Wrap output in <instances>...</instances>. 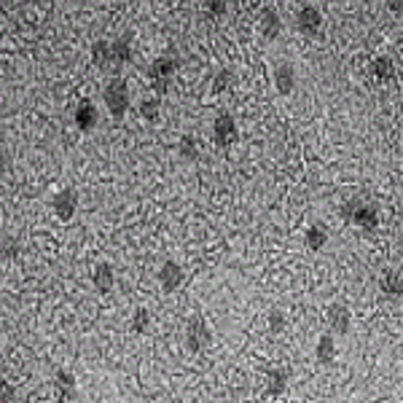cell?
<instances>
[{
  "label": "cell",
  "instance_id": "obj_11",
  "mask_svg": "<svg viewBox=\"0 0 403 403\" xmlns=\"http://www.w3.org/2000/svg\"><path fill=\"white\" fill-rule=\"evenodd\" d=\"M73 124H75L81 132H91V129L100 124V110H97V105L89 103V100L78 103L75 113H73Z\"/></svg>",
  "mask_w": 403,
  "mask_h": 403
},
{
  "label": "cell",
  "instance_id": "obj_29",
  "mask_svg": "<svg viewBox=\"0 0 403 403\" xmlns=\"http://www.w3.org/2000/svg\"><path fill=\"white\" fill-rule=\"evenodd\" d=\"M8 167H11V156H8V151H6V145L0 142V177L8 173Z\"/></svg>",
  "mask_w": 403,
  "mask_h": 403
},
{
  "label": "cell",
  "instance_id": "obj_24",
  "mask_svg": "<svg viewBox=\"0 0 403 403\" xmlns=\"http://www.w3.org/2000/svg\"><path fill=\"white\" fill-rule=\"evenodd\" d=\"M177 154H180V159H186V161H196L199 159V140L193 138V135H183L180 140H177Z\"/></svg>",
  "mask_w": 403,
  "mask_h": 403
},
{
  "label": "cell",
  "instance_id": "obj_27",
  "mask_svg": "<svg viewBox=\"0 0 403 403\" xmlns=\"http://www.w3.org/2000/svg\"><path fill=\"white\" fill-rule=\"evenodd\" d=\"M205 11H207L212 19H221V17H226L228 3H224V0H207V3H205Z\"/></svg>",
  "mask_w": 403,
  "mask_h": 403
},
{
  "label": "cell",
  "instance_id": "obj_8",
  "mask_svg": "<svg viewBox=\"0 0 403 403\" xmlns=\"http://www.w3.org/2000/svg\"><path fill=\"white\" fill-rule=\"evenodd\" d=\"M212 138L218 145H231V142L240 138V129H237V119L231 113H218L215 122H212Z\"/></svg>",
  "mask_w": 403,
  "mask_h": 403
},
{
  "label": "cell",
  "instance_id": "obj_3",
  "mask_svg": "<svg viewBox=\"0 0 403 403\" xmlns=\"http://www.w3.org/2000/svg\"><path fill=\"white\" fill-rule=\"evenodd\" d=\"M296 27L304 38H317L323 33V11L317 6H301L296 14Z\"/></svg>",
  "mask_w": 403,
  "mask_h": 403
},
{
  "label": "cell",
  "instance_id": "obj_20",
  "mask_svg": "<svg viewBox=\"0 0 403 403\" xmlns=\"http://www.w3.org/2000/svg\"><path fill=\"white\" fill-rule=\"evenodd\" d=\"M315 355L320 363H333V360H336V339H333L331 333H323V336L317 339Z\"/></svg>",
  "mask_w": 403,
  "mask_h": 403
},
{
  "label": "cell",
  "instance_id": "obj_1",
  "mask_svg": "<svg viewBox=\"0 0 403 403\" xmlns=\"http://www.w3.org/2000/svg\"><path fill=\"white\" fill-rule=\"evenodd\" d=\"M103 103H105L108 113L113 119H124L126 110H129V103H132V89L124 78H110L105 87H103Z\"/></svg>",
  "mask_w": 403,
  "mask_h": 403
},
{
  "label": "cell",
  "instance_id": "obj_13",
  "mask_svg": "<svg viewBox=\"0 0 403 403\" xmlns=\"http://www.w3.org/2000/svg\"><path fill=\"white\" fill-rule=\"evenodd\" d=\"M91 285L100 291V293H110L113 288H116V269H113V263H97L94 266V272H91Z\"/></svg>",
  "mask_w": 403,
  "mask_h": 403
},
{
  "label": "cell",
  "instance_id": "obj_26",
  "mask_svg": "<svg viewBox=\"0 0 403 403\" xmlns=\"http://www.w3.org/2000/svg\"><path fill=\"white\" fill-rule=\"evenodd\" d=\"M266 323H269V328L277 333L285 328V312H282L280 307H274V309H269V315H266Z\"/></svg>",
  "mask_w": 403,
  "mask_h": 403
},
{
  "label": "cell",
  "instance_id": "obj_31",
  "mask_svg": "<svg viewBox=\"0 0 403 403\" xmlns=\"http://www.w3.org/2000/svg\"><path fill=\"white\" fill-rule=\"evenodd\" d=\"M17 240H6L3 245H0V250H3V256H17Z\"/></svg>",
  "mask_w": 403,
  "mask_h": 403
},
{
  "label": "cell",
  "instance_id": "obj_28",
  "mask_svg": "<svg viewBox=\"0 0 403 403\" xmlns=\"http://www.w3.org/2000/svg\"><path fill=\"white\" fill-rule=\"evenodd\" d=\"M0 403H17V390L6 379H0Z\"/></svg>",
  "mask_w": 403,
  "mask_h": 403
},
{
  "label": "cell",
  "instance_id": "obj_10",
  "mask_svg": "<svg viewBox=\"0 0 403 403\" xmlns=\"http://www.w3.org/2000/svg\"><path fill=\"white\" fill-rule=\"evenodd\" d=\"M272 81H274V89H277L280 94H293L298 81L296 68H293L291 62H277L274 71H272Z\"/></svg>",
  "mask_w": 403,
  "mask_h": 403
},
{
  "label": "cell",
  "instance_id": "obj_32",
  "mask_svg": "<svg viewBox=\"0 0 403 403\" xmlns=\"http://www.w3.org/2000/svg\"><path fill=\"white\" fill-rule=\"evenodd\" d=\"M288 403H298V401H288Z\"/></svg>",
  "mask_w": 403,
  "mask_h": 403
},
{
  "label": "cell",
  "instance_id": "obj_2",
  "mask_svg": "<svg viewBox=\"0 0 403 403\" xmlns=\"http://www.w3.org/2000/svg\"><path fill=\"white\" fill-rule=\"evenodd\" d=\"M177 68H180V62H177L173 54L156 57V59L151 62V68H148V78H151L154 89H156V91H164V89L170 87V81L175 78Z\"/></svg>",
  "mask_w": 403,
  "mask_h": 403
},
{
  "label": "cell",
  "instance_id": "obj_14",
  "mask_svg": "<svg viewBox=\"0 0 403 403\" xmlns=\"http://www.w3.org/2000/svg\"><path fill=\"white\" fill-rule=\"evenodd\" d=\"M358 228H363V231H374V228L379 226V210H376V205H368V202H360L358 205V210L352 212V221Z\"/></svg>",
  "mask_w": 403,
  "mask_h": 403
},
{
  "label": "cell",
  "instance_id": "obj_4",
  "mask_svg": "<svg viewBox=\"0 0 403 403\" xmlns=\"http://www.w3.org/2000/svg\"><path fill=\"white\" fill-rule=\"evenodd\" d=\"M52 210L54 215L62 221V224H68V221H73L75 218V212H78V191L75 189H62V191L54 193L52 199Z\"/></svg>",
  "mask_w": 403,
  "mask_h": 403
},
{
  "label": "cell",
  "instance_id": "obj_6",
  "mask_svg": "<svg viewBox=\"0 0 403 403\" xmlns=\"http://www.w3.org/2000/svg\"><path fill=\"white\" fill-rule=\"evenodd\" d=\"M212 333L205 323V317H191L189 325H186V347L189 352H202L210 344Z\"/></svg>",
  "mask_w": 403,
  "mask_h": 403
},
{
  "label": "cell",
  "instance_id": "obj_30",
  "mask_svg": "<svg viewBox=\"0 0 403 403\" xmlns=\"http://www.w3.org/2000/svg\"><path fill=\"white\" fill-rule=\"evenodd\" d=\"M358 205H360V199H350L347 205H342V218H344V221H352V212L358 210Z\"/></svg>",
  "mask_w": 403,
  "mask_h": 403
},
{
  "label": "cell",
  "instance_id": "obj_22",
  "mask_svg": "<svg viewBox=\"0 0 403 403\" xmlns=\"http://www.w3.org/2000/svg\"><path fill=\"white\" fill-rule=\"evenodd\" d=\"M266 390L269 395H282L288 390V371L285 368H274L266 374Z\"/></svg>",
  "mask_w": 403,
  "mask_h": 403
},
{
  "label": "cell",
  "instance_id": "obj_25",
  "mask_svg": "<svg viewBox=\"0 0 403 403\" xmlns=\"http://www.w3.org/2000/svg\"><path fill=\"white\" fill-rule=\"evenodd\" d=\"M231 87H234V73L228 71V68H224V71H218L212 75V91L215 94H224Z\"/></svg>",
  "mask_w": 403,
  "mask_h": 403
},
{
  "label": "cell",
  "instance_id": "obj_15",
  "mask_svg": "<svg viewBox=\"0 0 403 403\" xmlns=\"http://www.w3.org/2000/svg\"><path fill=\"white\" fill-rule=\"evenodd\" d=\"M258 27H261V36L266 38V41H274L282 30V17L274 8H263L261 19H258Z\"/></svg>",
  "mask_w": 403,
  "mask_h": 403
},
{
  "label": "cell",
  "instance_id": "obj_16",
  "mask_svg": "<svg viewBox=\"0 0 403 403\" xmlns=\"http://www.w3.org/2000/svg\"><path fill=\"white\" fill-rule=\"evenodd\" d=\"M379 288L385 291L387 296L401 298V293H403V274L398 272V269H385V272H382V280H379Z\"/></svg>",
  "mask_w": 403,
  "mask_h": 403
},
{
  "label": "cell",
  "instance_id": "obj_5",
  "mask_svg": "<svg viewBox=\"0 0 403 403\" xmlns=\"http://www.w3.org/2000/svg\"><path fill=\"white\" fill-rule=\"evenodd\" d=\"M156 280L164 293H175L177 288L183 285V280H186V269H183L177 261H173V258H167V261L159 266Z\"/></svg>",
  "mask_w": 403,
  "mask_h": 403
},
{
  "label": "cell",
  "instance_id": "obj_18",
  "mask_svg": "<svg viewBox=\"0 0 403 403\" xmlns=\"http://www.w3.org/2000/svg\"><path fill=\"white\" fill-rule=\"evenodd\" d=\"M304 245L309 247V250H323V247L328 245V228L323 226V224H312V226L304 231Z\"/></svg>",
  "mask_w": 403,
  "mask_h": 403
},
{
  "label": "cell",
  "instance_id": "obj_21",
  "mask_svg": "<svg viewBox=\"0 0 403 403\" xmlns=\"http://www.w3.org/2000/svg\"><path fill=\"white\" fill-rule=\"evenodd\" d=\"M151 325H154V320H151V312H148L145 307H138V309L132 312V317H129V331L138 333V336L151 331Z\"/></svg>",
  "mask_w": 403,
  "mask_h": 403
},
{
  "label": "cell",
  "instance_id": "obj_12",
  "mask_svg": "<svg viewBox=\"0 0 403 403\" xmlns=\"http://www.w3.org/2000/svg\"><path fill=\"white\" fill-rule=\"evenodd\" d=\"M54 387H57L59 398H62L65 403L75 401V395H78V382H75V374L68 371V368H59V371L54 374Z\"/></svg>",
  "mask_w": 403,
  "mask_h": 403
},
{
  "label": "cell",
  "instance_id": "obj_23",
  "mask_svg": "<svg viewBox=\"0 0 403 403\" xmlns=\"http://www.w3.org/2000/svg\"><path fill=\"white\" fill-rule=\"evenodd\" d=\"M138 113H140V119H145V122L156 124L159 116H161V103H159L156 97H142L140 103H138Z\"/></svg>",
  "mask_w": 403,
  "mask_h": 403
},
{
  "label": "cell",
  "instance_id": "obj_7",
  "mask_svg": "<svg viewBox=\"0 0 403 403\" xmlns=\"http://www.w3.org/2000/svg\"><path fill=\"white\" fill-rule=\"evenodd\" d=\"M325 323L331 328V336H347L352 328V312L347 304H331L325 309Z\"/></svg>",
  "mask_w": 403,
  "mask_h": 403
},
{
  "label": "cell",
  "instance_id": "obj_19",
  "mask_svg": "<svg viewBox=\"0 0 403 403\" xmlns=\"http://www.w3.org/2000/svg\"><path fill=\"white\" fill-rule=\"evenodd\" d=\"M371 75H374L379 84L393 81V78H395V62H393L390 57H376V59L371 62Z\"/></svg>",
  "mask_w": 403,
  "mask_h": 403
},
{
  "label": "cell",
  "instance_id": "obj_9",
  "mask_svg": "<svg viewBox=\"0 0 403 403\" xmlns=\"http://www.w3.org/2000/svg\"><path fill=\"white\" fill-rule=\"evenodd\" d=\"M110 59L113 65L110 68H124L135 59V43H132V36H119L116 41H110Z\"/></svg>",
  "mask_w": 403,
  "mask_h": 403
},
{
  "label": "cell",
  "instance_id": "obj_17",
  "mask_svg": "<svg viewBox=\"0 0 403 403\" xmlns=\"http://www.w3.org/2000/svg\"><path fill=\"white\" fill-rule=\"evenodd\" d=\"M89 57H91L94 68H100V71H108V68L113 65V59H110V43H108V41H103V38L91 43V49H89Z\"/></svg>",
  "mask_w": 403,
  "mask_h": 403
}]
</instances>
